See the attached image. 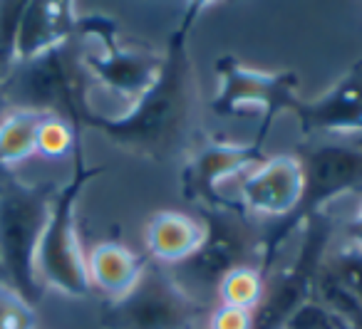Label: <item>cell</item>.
<instances>
[{"label": "cell", "instance_id": "cell-1", "mask_svg": "<svg viewBox=\"0 0 362 329\" xmlns=\"http://www.w3.org/2000/svg\"><path fill=\"white\" fill-rule=\"evenodd\" d=\"M206 3H192L171 32L151 87L119 116L87 109L82 129H95L115 146L154 164H171L194 149L199 129V80L194 70L192 30Z\"/></svg>", "mask_w": 362, "mask_h": 329}, {"label": "cell", "instance_id": "cell-2", "mask_svg": "<svg viewBox=\"0 0 362 329\" xmlns=\"http://www.w3.org/2000/svg\"><path fill=\"white\" fill-rule=\"evenodd\" d=\"M204 240L184 263L171 265L169 273L194 302L206 309L216 307V289L226 275L238 268H261L266 253V228L236 201L223 205H199Z\"/></svg>", "mask_w": 362, "mask_h": 329}, {"label": "cell", "instance_id": "cell-3", "mask_svg": "<svg viewBox=\"0 0 362 329\" xmlns=\"http://www.w3.org/2000/svg\"><path fill=\"white\" fill-rule=\"evenodd\" d=\"M303 169V196L288 218L266 228L263 273H271L283 243L298 233L308 218L330 208L347 193H362V141L347 139H303L293 149Z\"/></svg>", "mask_w": 362, "mask_h": 329}, {"label": "cell", "instance_id": "cell-4", "mask_svg": "<svg viewBox=\"0 0 362 329\" xmlns=\"http://www.w3.org/2000/svg\"><path fill=\"white\" fill-rule=\"evenodd\" d=\"M55 196V184L0 181V280L33 307L45 289L37 277V248Z\"/></svg>", "mask_w": 362, "mask_h": 329}, {"label": "cell", "instance_id": "cell-5", "mask_svg": "<svg viewBox=\"0 0 362 329\" xmlns=\"http://www.w3.org/2000/svg\"><path fill=\"white\" fill-rule=\"evenodd\" d=\"M87 70L75 37L28 62H18L3 80L11 109H30L62 116L82 131L87 109Z\"/></svg>", "mask_w": 362, "mask_h": 329}, {"label": "cell", "instance_id": "cell-6", "mask_svg": "<svg viewBox=\"0 0 362 329\" xmlns=\"http://www.w3.org/2000/svg\"><path fill=\"white\" fill-rule=\"evenodd\" d=\"M102 171H105L102 166L87 164L80 141L72 154V176L65 186L57 189L45 233L37 248V277L42 287L50 285L70 297H87L92 292L90 277H87V255L77 235L75 210L85 186Z\"/></svg>", "mask_w": 362, "mask_h": 329}, {"label": "cell", "instance_id": "cell-7", "mask_svg": "<svg viewBox=\"0 0 362 329\" xmlns=\"http://www.w3.org/2000/svg\"><path fill=\"white\" fill-rule=\"evenodd\" d=\"M335 213L320 210L298 228V248L281 270L266 275V292L253 312V329H281L283 322L313 297L317 273L337 238Z\"/></svg>", "mask_w": 362, "mask_h": 329}, {"label": "cell", "instance_id": "cell-8", "mask_svg": "<svg viewBox=\"0 0 362 329\" xmlns=\"http://www.w3.org/2000/svg\"><path fill=\"white\" fill-rule=\"evenodd\" d=\"M209 312L174 282L169 268L146 258L134 287L107 299L100 324L102 329H199L206 324Z\"/></svg>", "mask_w": 362, "mask_h": 329}, {"label": "cell", "instance_id": "cell-9", "mask_svg": "<svg viewBox=\"0 0 362 329\" xmlns=\"http://www.w3.org/2000/svg\"><path fill=\"white\" fill-rule=\"evenodd\" d=\"M218 90L209 102L214 114L218 116H243L261 114V129L253 141L263 144L271 131V124L281 112H291L296 107L298 80L296 72H263L246 67L236 57L226 55L216 60Z\"/></svg>", "mask_w": 362, "mask_h": 329}, {"label": "cell", "instance_id": "cell-10", "mask_svg": "<svg viewBox=\"0 0 362 329\" xmlns=\"http://www.w3.org/2000/svg\"><path fill=\"white\" fill-rule=\"evenodd\" d=\"M75 37L95 40L100 50L82 52V65L87 75L95 77L102 87L134 104L151 87L161 67V55L149 47H124L119 42L117 23L107 16L77 18Z\"/></svg>", "mask_w": 362, "mask_h": 329}, {"label": "cell", "instance_id": "cell-11", "mask_svg": "<svg viewBox=\"0 0 362 329\" xmlns=\"http://www.w3.org/2000/svg\"><path fill=\"white\" fill-rule=\"evenodd\" d=\"M266 161L263 144H228V141H211L204 144L189 156L181 171V193L199 205H223L231 198L223 196V184L241 179L251 169Z\"/></svg>", "mask_w": 362, "mask_h": 329}, {"label": "cell", "instance_id": "cell-12", "mask_svg": "<svg viewBox=\"0 0 362 329\" xmlns=\"http://www.w3.org/2000/svg\"><path fill=\"white\" fill-rule=\"evenodd\" d=\"M291 114L300 124L303 139L362 141V60L322 97L313 102L298 100Z\"/></svg>", "mask_w": 362, "mask_h": 329}, {"label": "cell", "instance_id": "cell-13", "mask_svg": "<svg viewBox=\"0 0 362 329\" xmlns=\"http://www.w3.org/2000/svg\"><path fill=\"white\" fill-rule=\"evenodd\" d=\"M236 203L246 213L283 220L298 208L303 196V169L296 154L266 156V161L236 181Z\"/></svg>", "mask_w": 362, "mask_h": 329}, {"label": "cell", "instance_id": "cell-14", "mask_svg": "<svg viewBox=\"0 0 362 329\" xmlns=\"http://www.w3.org/2000/svg\"><path fill=\"white\" fill-rule=\"evenodd\" d=\"M77 13L72 3H55V0H33L25 3L21 25L16 37V62H28L52 47L75 37Z\"/></svg>", "mask_w": 362, "mask_h": 329}, {"label": "cell", "instance_id": "cell-15", "mask_svg": "<svg viewBox=\"0 0 362 329\" xmlns=\"http://www.w3.org/2000/svg\"><path fill=\"white\" fill-rule=\"evenodd\" d=\"M144 240L149 260L171 268L197 253L204 240V225L184 210H159L146 223Z\"/></svg>", "mask_w": 362, "mask_h": 329}, {"label": "cell", "instance_id": "cell-16", "mask_svg": "<svg viewBox=\"0 0 362 329\" xmlns=\"http://www.w3.org/2000/svg\"><path fill=\"white\" fill-rule=\"evenodd\" d=\"M146 260L132 253L127 245L117 240H102L87 253V277L90 287L100 289L107 299L127 294L139 280Z\"/></svg>", "mask_w": 362, "mask_h": 329}, {"label": "cell", "instance_id": "cell-17", "mask_svg": "<svg viewBox=\"0 0 362 329\" xmlns=\"http://www.w3.org/2000/svg\"><path fill=\"white\" fill-rule=\"evenodd\" d=\"M47 114L11 109L0 119V171H11L37 154V131Z\"/></svg>", "mask_w": 362, "mask_h": 329}, {"label": "cell", "instance_id": "cell-18", "mask_svg": "<svg viewBox=\"0 0 362 329\" xmlns=\"http://www.w3.org/2000/svg\"><path fill=\"white\" fill-rule=\"evenodd\" d=\"M266 292V273L261 268H238L221 280L216 289V304L256 312Z\"/></svg>", "mask_w": 362, "mask_h": 329}, {"label": "cell", "instance_id": "cell-19", "mask_svg": "<svg viewBox=\"0 0 362 329\" xmlns=\"http://www.w3.org/2000/svg\"><path fill=\"white\" fill-rule=\"evenodd\" d=\"M322 268L362 304V248L347 245L342 240L335 238V243L330 245Z\"/></svg>", "mask_w": 362, "mask_h": 329}, {"label": "cell", "instance_id": "cell-20", "mask_svg": "<svg viewBox=\"0 0 362 329\" xmlns=\"http://www.w3.org/2000/svg\"><path fill=\"white\" fill-rule=\"evenodd\" d=\"M82 141V131L75 129L62 116L47 114L37 131V154L45 159H65L67 154H75V146Z\"/></svg>", "mask_w": 362, "mask_h": 329}, {"label": "cell", "instance_id": "cell-21", "mask_svg": "<svg viewBox=\"0 0 362 329\" xmlns=\"http://www.w3.org/2000/svg\"><path fill=\"white\" fill-rule=\"evenodd\" d=\"M0 329H37L33 304L6 282H0Z\"/></svg>", "mask_w": 362, "mask_h": 329}, {"label": "cell", "instance_id": "cell-22", "mask_svg": "<svg viewBox=\"0 0 362 329\" xmlns=\"http://www.w3.org/2000/svg\"><path fill=\"white\" fill-rule=\"evenodd\" d=\"M281 329H347L317 297H310L283 322Z\"/></svg>", "mask_w": 362, "mask_h": 329}, {"label": "cell", "instance_id": "cell-23", "mask_svg": "<svg viewBox=\"0 0 362 329\" xmlns=\"http://www.w3.org/2000/svg\"><path fill=\"white\" fill-rule=\"evenodd\" d=\"M23 11L25 3H0V65L8 70L16 62V37Z\"/></svg>", "mask_w": 362, "mask_h": 329}, {"label": "cell", "instance_id": "cell-24", "mask_svg": "<svg viewBox=\"0 0 362 329\" xmlns=\"http://www.w3.org/2000/svg\"><path fill=\"white\" fill-rule=\"evenodd\" d=\"M206 329H253V314L216 304L206 317Z\"/></svg>", "mask_w": 362, "mask_h": 329}, {"label": "cell", "instance_id": "cell-25", "mask_svg": "<svg viewBox=\"0 0 362 329\" xmlns=\"http://www.w3.org/2000/svg\"><path fill=\"white\" fill-rule=\"evenodd\" d=\"M337 240H342V243H347V245H355V248H362V203H360V208L355 210L352 218L340 223V228H337Z\"/></svg>", "mask_w": 362, "mask_h": 329}, {"label": "cell", "instance_id": "cell-26", "mask_svg": "<svg viewBox=\"0 0 362 329\" xmlns=\"http://www.w3.org/2000/svg\"><path fill=\"white\" fill-rule=\"evenodd\" d=\"M11 112V104H8V97H6V90H3V80H0V119Z\"/></svg>", "mask_w": 362, "mask_h": 329}, {"label": "cell", "instance_id": "cell-27", "mask_svg": "<svg viewBox=\"0 0 362 329\" xmlns=\"http://www.w3.org/2000/svg\"><path fill=\"white\" fill-rule=\"evenodd\" d=\"M199 329H206V324H204V327H199Z\"/></svg>", "mask_w": 362, "mask_h": 329}, {"label": "cell", "instance_id": "cell-28", "mask_svg": "<svg viewBox=\"0 0 362 329\" xmlns=\"http://www.w3.org/2000/svg\"><path fill=\"white\" fill-rule=\"evenodd\" d=\"M0 282H3V280H0Z\"/></svg>", "mask_w": 362, "mask_h": 329}]
</instances>
